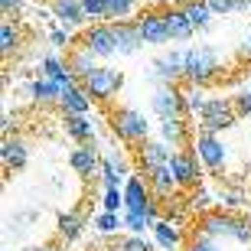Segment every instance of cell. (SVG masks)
Wrapping results in <instances>:
<instances>
[{
	"label": "cell",
	"instance_id": "obj_1",
	"mask_svg": "<svg viewBox=\"0 0 251 251\" xmlns=\"http://www.w3.org/2000/svg\"><path fill=\"white\" fill-rule=\"evenodd\" d=\"M219 69H222V59L212 46L199 43V46L186 49V78L193 85H209L219 75Z\"/></svg>",
	"mask_w": 251,
	"mask_h": 251
},
{
	"label": "cell",
	"instance_id": "obj_2",
	"mask_svg": "<svg viewBox=\"0 0 251 251\" xmlns=\"http://www.w3.org/2000/svg\"><path fill=\"white\" fill-rule=\"evenodd\" d=\"M111 130L127 144H140L150 137V121L137 108H114L111 111Z\"/></svg>",
	"mask_w": 251,
	"mask_h": 251
},
{
	"label": "cell",
	"instance_id": "obj_3",
	"mask_svg": "<svg viewBox=\"0 0 251 251\" xmlns=\"http://www.w3.org/2000/svg\"><path fill=\"white\" fill-rule=\"evenodd\" d=\"M193 153L199 157V163H202L209 173H222L225 160H228V150H225L222 137L212 134V130H202V127H199V134L193 137Z\"/></svg>",
	"mask_w": 251,
	"mask_h": 251
},
{
	"label": "cell",
	"instance_id": "obj_4",
	"mask_svg": "<svg viewBox=\"0 0 251 251\" xmlns=\"http://www.w3.org/2000/svg\"><path fill=\"white\" fill-rule=\"evenodd\" d=\"M238 118H242V114L235 111V101H228V98H205L202 111H199V127L219 134V130L235 127Z\"/></svg>",
	"mask_w": 251,
	"mask_h": 251
},
{
	"label": "cell",
	"instance_id": "obj_5",
	"mask_svg": "<svg viewBox=\"0 0 251 251\" xmlns=\"http://www.w3.org/2000/svg\"><path fill=\"white\" fill-rule=\"evenodd\" d=\"M82 85L88 88V95H92L95 101H111L114 95L121 92L124 85V75L121 69H111V65H98L92 75H85Z\"/></svg>",
	"mask_w": 251,
	"mask_h": 251
},
{
	"label": "cell",
	"instance_id": "obj_6",
	"mask_svg": "<svg viewBox=\"0 0 251 251\" xmlns=\"http://www.w3.org/2000/svg\"><path fill=\"white\" fill-rule=\"evenodd\" d=\"M150 108L160 121L163 118H186V95L179 92L176 85H160L157 92L150 95Z\"/></svg>",
	"mask_w": 251,
	"mask_h": 251
},
{
	"label": "cell",
	"instance_id": "obj_7",
	"mask_svg": "<svg viewBox=\"0 0 251 251\" xmlns=\"http://www.w3.org/2000/svg\"><path fill=\"white\" fill-rule=\"evenodd\" d=\"M78 43H85V46L92 49L98 59H111L114 52H118V39H114V26L111 23H92V26L82 33V39Z\"/></svg>",
	"mask_w": 251,
	"mask_h": 251
},
{
	"label": "cell",
	"instance_id": "obj_8",
	"mask_svg": "<svg viewBox=\"0 0 251 251\" xmlns=\"http://www.w3.org/2000/svg\"><path fill=\"white\" fill-rule=\"evenodd\" d=\"M137 29H140V36H144V46H167V43H173L167 13H140Z\"/></svg>",
	"mask_w": 251,
	"mask_h": 251
},
{
	"label": "cell",
	"instance_id": "obj_9",
	"mask_svg": "<svg viewBox=\"0 0 251 251\" xmlns=\"http://www.w3.org/2000/svg\"><path fill=\"white\" fill-rule=\"evenodd\" d=\"M153 75H157L163 85H176L179 78H186V49H170L163 56L153 59Z\"/></svg>",
	"mask_w": 251,
	"mask_h": 251
},
{
	"label": "cell",
	"instance_id": "obj_10",
	"mask_svg": "<svg viewBox=\"0 0 251 251\" xmlns=\"http://www.w3.org/2000/svg\"><path fill=\"white\" fill-rule=\"evenodd\" d=\"M199 157H196L193 150H173V157H170V170L176 173V183L179 186H196L199 183Z\"/></svg>",
	"mask_w": 251,
	"mask_h": 251
},
{
	"label": "cell",
	"instance_id": "obj_11",
	"mask_svg": "<svg viewBox=\"0 0 251 251\" xmlns=\"http://www.w3.org/2000/svg\"><path fill=\"white\" fill-rule=\"evenodd\" d=\"M114 26V39H118V52L121 56H134L144 49V36L137 29V20H111Z\"/></svg>",
	"mask_w": 251,
	"mask_h": 251
},
{
	"label": "cell",
	"instance_id": "obj_12",
	"mask_svg": "<svg viewBox=\"0 0 251 251\" xmlns=\"http://www.w3.org/2000/svg\"><path fill=\"white\" fill-rule=\"evenodd\" d=\"M92 95H88V88H85L82 82H72L62 88V98H59V108H62V114H88V108H92Z\"/></svg>",
	"mask_w": 251,
	"mask_h": 251
},
{
	"label": "cell",
	"instance_id": "obj_13",
	"mask_svg": "<svg viewBox=\"0 0 251 251\" xmlns=\"http://www.w3.org/2000/svg\"><path fill=\"white\" fill-rule=\"evenodd\" d=\"M137 157L140 163H144V170H153V167H167L170 157H173V147H170L167 140L160 137V140H140V147H137Z\"/></svg>",
	"mask_w": 251,
	"mask_h": 251
},
{
	"label": "cell",
	"instance_id": "obj_14",
	"mask_svg": "<svg viewBox=\"0 0 251 251\" xmlns=\"http://www.w3.org/2000/svg\"><path fill=\"white\" fill-rule=\"evenodd\" d=\"M69 163H72V170L78 173V176H85V179L95 176V173H101V157H98L95 144H78V147L72 150Z\"/></svg>",
	"mask_w": 251,
	"mask_h": 251
},
{
	"label": "cell",
	"instance_id": "obj_15",
	"mask_svg": "<svg viewBox=\"0 0 251 251\" xmlns=\"http://www.w3.org/2000/svg\"><path fill=\"white\" fill-rule=\"evenodd\" d=\"M160 219V209L157 202H150L147 209H124V228L130 235H144V232H153V225Z\"/></svg>",
	"mask_w": 251,
	"mask_h": 251
},
{
	"label": "cell",
	"instance_id": "obj_16",
	"mask_svg": "<svg viewBox=\"0 0 251 251\" xmlns=\"http://www.w3.org/2000/svg\"><path fill=\"white\" fill-rule=\"evenodd\" d=\"M232 228H235V215L228 212H205L196 225V232L209 235V238H232Z\"/></svg>",
	"mask_w": 251,
	"mask_h": 251
},
{
	"label": "cell",
	"instance_id": "obj_17",
	"mask_svg": "<svg viewBox=\"0 0 251 251\" xmlns=\"http://www.w3.org/2000/svg\"><path fill=\"white\" fill-rule=\"evenodd\" d=\"M144 176H147V183H150V189H153V196H157V199H170V196L179 189L176 173L170 170V163H167V167H153V170H147Z\"/></svg>",
	"mask_w": 251,
	"mask_h": 251
},
{
	"label": "cell",
	"instance_id": "obj_18",
	"mask_svg": "<svg viewBox=\"0 0 251 251\" xmlns=\"http://www.w3.org/2000/svg\"><path fill=\"white\" fill-rule=\"evenodd\" d=\"M153 189H150L147 176H130L124 183V209H147L153 199Z\"/></svg>",
	"mask_w": 251,
	"mask_h": 251
},
{
	"label": "cell",
	"instance_id": "obj_19",
	"mask_svg": "<svg viewBox=\"0 0 251 251\" xmlns=\"http://www.w3.org/2000/svg\"><path fill=\"white\" fill-rule=\"evenodd\" d=\"M65 62H69V69L75 72V78H78V82H82L85 75H92L95 69H98V56H95L85 43H78V46L69 49V59H65Z\"/></svg>",
	"mask_w": 251,
	"mask_h": 251
},
{
	"label": "cell",
	"instance_id": "obj_20",
	"mask_svg": "<svg viewBox=\"0 0 251 251\" xmlns=\"http://www.w3.org/2000/svg\"><path fill=\"white\" fill-rule=\"evenodd\" d=\"M49 10H52V17H56L59 23H65V26H78V23L88 20L82 0H49Z\"/></svg>",
	"mask_w": 251,
	"mask_h": 251
},
{
	"label": "cell",
	"instance_id": "obj_21",
	"mask_svg": "<svg viewBox=\"0 0 251 251\" xmlns=\"http://www.w3.org/2000/svg\"><path fill=\"white\" fill-rule=\"evenodd\" d=\"M0 160H3V167H10V170L26 167V160H29V147H26V140H20V137H7L3 144H0Z\"/></svg>",
	"mask_w": 251,
	"mask_h": 251
},
{
	"label": "cell",
	"instance_id": "obj_22",
	"mask_svg": "<svg viewBox=\"0 0 251 251\" xmlns=\"http://www.w3.org/2000/svg\"><path fill=\"white\" fill-rule=\"evenodd\" d=\"M62 82H56V78H36V82L29 85V95H33V101L39 104H59V98H62Z\"/></svg>",
	"mask_w": 251,
	"mask_h": 251
},
{
	"label": "cell",
	"instance_id": "obj_23",
	"mask_svg": "<svg viewBox=\"0 0 251 251\" xmlns=\"http://www.w3.org/2000/svg\"><path fill=\"white\" fill-rule=\"evenodd\" d=\"M160 137L167 140L173 150H179V147H183V144L189 140L186 118H163V121H160Z\"/></svg>",
	"mask_w": 251,
	"mask_h": 251
},
{
	"label": "cell",
	"instance_id": "obj_24",
	"mask_svg": "<svg viewBox=\"0 0 251 251\" xmlns=\"http://www.w3.org/2000/svg\"><path fill=\"white\" fill-rule=\"evenodd\" d=\"M167 23H170V36H173V43H186V39L196 36V26L189 23V17H186L183 7L167 10Z\"/></svg>",
	"mask_w": 251,
	"mask_h": 251
},
{
	"label": "cell",
	"instance_id": "obj_25",
	"mask_svg": "<svg viewBox=\"0 0 251 251\" xmlns=\"http://www.w3.org/2000/svg\"><path fill=\"white\" fill-rule=\"evenodd\" d=\"M65 134L75 140V144H92L95 127L88 121V114H65Z\"/></svg>",
	"mask_w": 251,
	"mask_h": 251
},
{
	"label": "cell",
	"instance_id": "obj_26",
	"mask_svg": "<svg viewBox=\"0 0 251 251\" xmlns=\"http://www.w3.org/2000/svg\"><path fill=\"white\" fill-rule=\"evenodd\" d=\"M82 228H85L82 212H59V219H56V235L62 238V242H75V238L82 235Z\"/></svg>",
	"mask_w": 251,
	"mask_h": 251
},
{
	"label": "cell",
	"instance_id": "obj_27",
	"mask_svg": "<svg viewBox=\"0 0 251 251\" xmlns=\"http://www.w3.org/2000/svg\"><path fill=\"white\" fill-rule=\"evenodd\" d=\"M153 242L163 251H176L179 248V228L173 222H167V219H157V225H153Z\"/></svg>",
	"mask_w": 251,
	"mask_h": 251
},
{
	"label": "cell",
	"instance_id": "obj_28",
	"mask_svg": "<svg viewBox=\"0 0 251 251\" xmlns=\"http://www.w3.org/2000/svg\"><path fill=\"white\" fill-rule=\"evenodd\" d=\"M43 75H46V78H56V82H62V85L78 82L75 72L69 69V62H62L59 56H46V59H43Z\"/></svg>",
	"mask_w": 251,
	"mask_h": 251
},
{
	"label": "cell",
	"instance_id": "obj_29",
	"mask_svg": "<svg viewBox=\"0 0 251 251\" xmlns=\"http://www.w3.org/2000/svg\"><path fill=\"white\" fill-rule=\"evenodd\" d=\"M183 10H186V17H189V23H193L196 29H205L209 23H212V10H209V3L205 0H189V3H183Z\"/></svg>",
	"mask_w": 251,
	"mask_h": 251
},
{
	"label": "cell",
	"instance_id": "obj_30",
	"mask_svg": "<svg viewBox=\"0 0 251 251\" xmlns=\"http://www.w3.org/2000/svg\"><path fill=\"white\" fill-rule=\"evenodd\" d=\"M121 176H124V163H121V160L101 157V183H104V189L121 186Z\"/></svg>",
	"mask_w": 251,
	"mask_h": 251
},
{
	"label": "cell",
	"instance_id": "obj_31",
	"mask_svg": "<svg viewBox=\"0 0 251 251\" xmlns=\"http://www.w3.org/2000/svg\"><path fill=\"white\" fill-rule=\"evenodd\" d=\"M20 49V29L13 26V20H3L0 23V52L10 56V52H17Z\"/></svg>",
	"mask_w": 251,
	"mask_h": 251
},
{
	"label": "cell",
	"instance_id": "obj_32",
	"mask_svg": "<svg viewBox=\"0 0 251 251\" xmlns=\"http://www.w3.org/2000/svg\"><path fill=\"white\" fill-rule=\"evenodd\" d=\"M95 228L101 235H114L118 228H124V215L118 212H108V209H101V212L95 215Z\"/></svg>",
	"mask_w": 251,
	"mask_h": 251
},
{
	"label": "cell",
	"instance_id": "obj_33",
	"mask_svg": "<svg viewBox=\"0 0 251 251\" xmlns=\"http://www.w3.org/2000/svg\"><path fill=\"white\" fill-rule=\"evenodd\" d=\"M101 209H108V212H121V209H124V186L104 189V196H101Z\"/></svg>",
	"mask_w": 251,
	"mask_h": 251
},
{
	"label": "cell",
	"instance_id": "obj_34",
	"mask_svg": "<svg viewBox=\"0 0 251 251\" xmlns=\"http://www.w3.org/2000/svg\"><path fill=\"white\" fill-rule=\"evenodd\" d=\"M108 3V20H127L137 0H104Z\"/></svg>",
	"mask_w": 251,
	"mask_h": 251
},
{
	"label": "cell",
	"instance_id": "obj_35",
	"mask_svg": "<svg viewBox=\"0 0 251 251\" xmlns=\"http://www.w3.org/2000/svg\"><path fill=\"white\" fill-rule=\"evenodd\" d=\"M186 251H222V248H219V238H209V235L196 232L186 242Z\"/></svg>",
	"mask_w": 251,
	"mask_h": 251
},
{
	"label": "cell",
	"instance_id": "obj_36",
	"mask_svg": "<svg viewBox=\"0 0 251 251\" xmlns=\"http://www.w3.org/2000/svg\"><path fill=\"white\" fill-rule=\"evenodd\" d=\"M82 7H85V17L92 20V23L108 20V3L104 0H82Z\"/></svg>",
	"mask_w": 251,
	"mask_h": 251
},
{
	"label": "cell",
	"instance_id": "obj_37",
	"mask_svg": "<svg viewBox=\"0 0 251 251\" xmlns=\"http://www.w3.org/2000/svg\"><path fill=\"white\" fill-rule=\"evenodd\" d=\"M232 242H238V245H251V219H238V215H235Z\"/></svg>",
	"mask_w": 251,
	"mask_h": 251
},
{
	"label": "cell",
	"instance_id": "obj_38",
	"mask_svg": "<svg viewBox=\"0 0 251 251\" xmlns=\"http://www.w3.org/2000/svg\"><path fill=\"white\" fill-rule=\"evenodd\" d=\"M202 104H205L202 85H193V88L186 92V111H189V114H199V111H202Z\"/></svg>",
	"mask_w": 251,
	"mask_h": 251
},
{
	"label": "cell",
	"instance_id": "obj_39",
	"mask_svg": "<svg viewBox=\"0 0 251 251\" xmlns=\"http://www.w3.org/2000/svg\"><path fill=\"white\" fill-rule=\"evenodd\" d=\"M121 251H153V245H150L144 235H127L121 242Z\"/></svg>",
	"mask_w": 251,
	"mask_h": 251
},
{
	"label": "cell",
	"instance_id": "obj_40",
	"mask_svg": "<svg viewBox=\"0 0 251 251\" xmlns=\"http://www.w3.org/2000/svg\"><path fill=\"white\" fill-rule=\"evenodd\" d=\"M235 101V111L242 114V118H251V88H245V92H238L232 98Z\"/></svg>",
	"mask_w": 251,
	"mask_h": 251
},
{
	"label": "cell",
	"instance_id": "obj_41",
	"mask_svg": "<svg viewBox=\"0 0 251 251\" xmlns=\"http://www.w3.org/2000/svg\"><path fill=\"white\" fill-rule=\"evenodd\" d=\"M209 3V10H212L215 17H228V13H235V0H205Z\"/></svg>",
	"mask_w": 251,
	"mask_h": 251
},
{
	"label": "cell",
	"instance_id": "obj_42",
	"mask_svg": "<svg viewBox=\"0 0 251 251\" xmlns=\"http://www.w3.org/2000/svg\"><path fill=\"white\" fill-rule=\"evenodd\" d=\"M49 39H52V46H59V49L72 46V36H69V29H52V33H49Z\"/></svg>",
	"mask_w": 251,
	"mask_h": 251
},
{
	"label": "cell",
	"instance_id": "obj_43",
	"mask_svg": "<svg viewBox=\"0 0 251 251\" xmlns=\"http://www.w3.org/2000/svg\"><path fill=\"white\" fill-rule=\"evenodd\" d=\"M219 199H222V202H228V205H238V202H242V193H238V189H228V193H222Z\"/></svg>",
	"mask_w": 251,
	"mask_h": 251
},
{
	"label": "cell",
	"instance_id": "obj_44",
	"mask_svg": "<svg viewBox=\"0 0 251 251\" xmlns=\"http://www.w3.org/2000/svg\"><path fill=\"white\" fill-rule=\"evenodd\" d=\"M0 10H3V17H10L20 10V0H0Z\"/></svg>",
	"mask_w": 251,
	"mask_h": 251
},
{
	"label": "cell",
	"instance_id": "obj_45",
	"mask_svg": "<svg viewBox=\"0 0 251 251\" xmlns=\"http://www.w3.org/2000/svg\"><path fill=\"white\" fill-rule=\"evenodd\" d=\"M242 59L251 62V29H248V36H245V43H242Z\"/></svg>",
	"mask_w": 251,
	"mask_h": 251
},
{
	"label": "cell",
	"instance_id": "obj_46",
	"mask_svg": "<svg viewBox=\"0 0 251 251\" xmlns=\"http://www.w3.org/2000/svg\"><path fill=\"white\" fill-rule=\"evenodd\" d=\"M235 13H251V0H235Z\"/></svg>",
	"mask_w": 251,
	"mask_h": 251
},
{
	"label": "cell",
	"instance_id": "obj_47",
	"mask_svg": "<svg viewBox=\"0 0 251 251\" xmlns=\"http://www.w3.org/2000/svg\"><path fill=\"white\" fill-rule=\"evenodd\" d=\"M33 251H56V248H49V245H43V248H33Z\"/></svg>",
	"mask_w": 251,
	"mask_h": 251
},
{
	"label": "cell",
	"instance_id": "obj_48",
	"mask_svg": "<svg viewBox=\"0 0 251 251\" xmlns=\"http://www.w3.org/2000/svg\"><path fill=\"white\" fill-rule=\"evenodd\" d=\"M245 88H251V78H248V85H245Z\"/></svg>",
	"mask_w": 251,
	"mask_h": 251
}]
</instances>
